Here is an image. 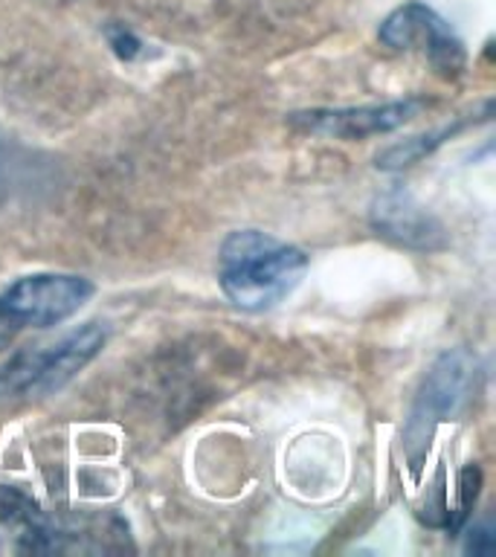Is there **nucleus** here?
<instances>
[{"instance_id": "obj_1", "label": "nucleus", "mask_w": 496, "mask_h": 557, "mask_svg": "<svg viewBox=\"0 0 496 557\" xmlns=\"http://www.w3.org/2000/svg\"><path fill=\"white\" fill-rule=\"evenodd\" d=\"M308 273V256L261 230L230 233L218 252V285L235 308L268 311L294 294Z\"/></svg>"}, {"instance_id": "obj_5", "label": "nucleus", "mask_w": 496, "mask_h": 557, "mask_svg": "<svg viewBox=\"0 0 496 557\" xmlns=\"http://www.w3.org/2000/svg\"><path fill=\"white\" fill-rule=\"evenodd\" d=\"M381 41L392 50H421L444 73H459L464 67V47L452 35L444 17L424 3H407L395 9L381 26Z\"/></svg>"}, {"instance_id": "obj_4", "label": "nucleus", "mask_w": 496, "mask_h": 557, "mask_svg": "<svg viewBox=\"0 0 496 557\" xmlns=\"http://www.w3.org/2000/svg\"><path fill=\"white\" fill-rule=\"evenodd\" d=\"M476 357L468 351H444L433 363V369L426 372L424 383L416 395L412 412H409L407 430H404V442H407V453L412 459V468H421V453L430 447L435 426L456 418L461 409L468 407L470 395L476 389Z\"/></svg>"}, {"instance_id": "obj_6", "label": "nucleus", "mask_w": 496, "mask_h": 557, "mask_svg": "<svg viewBox=\"0 0 496 557\" xmlns=\"http://www.w3.org/2000/svg\"><path fill=\"white\" fill-rule=\"evenodd\" d=\"M418 99L386 104H363V108H325V111H299L290 113L287 120L294 128L322 134L334 139H363L374 134L400 128L418 113Z\"/></svg>"}, {"instance_id": "obj_10", "label": "nucleus", "mask_w": 496, "mask_h": 557, "mask_svg": "<svg viewBox=\"0 0 496 557\" xmlns=\"http://www.w3.org/2000/svg\"><path fill=\"white\" fill-rule=\"evenodd\" d=\"M108 41H111L113 52L125 61L137 59L139 52H142V41H139L134 33H128L125 26H111V29H108Z\"/></svg>"}, {"instance_id": "obj_7", "label": "nucleus", "mask_w": 496, "mask_h": 557, "mask_svg": "<svg viewBox=\"0 0 496 557\" xmlns=\"http://www.w3.org/2000/svg\"><path fill=\"white\" fill-rule=\"evenodd\" d=\"M374 230L412 250H438L447 244L444 224L407 189H389L372 203Z\"/></svg>"}, {"instance_id": "obj_8", "label": "nucleus", "mask_w": 496, "mask_h": 557, "mask_svg": "<svg viewBox=\"0 0 496 557\" xmlns=\"http://www.w3.org/2000/svg\"><path fill=\"white\" fill-rule=\"evenodd\" d=\"M452 131L456 128H442L433 131V134H421V137L404 139L398 146H389L383 154H377V169H404V165H412L416 160H421V157L442 146L444 137H450Z\"/></svg>"}, {"instance_id": "obj_9", "label": "nucleus", "mask_w": 496, "mask_h": 557, "mask_svg": "<svg viewBox=\"0 0 496 557\" xmlns=\"http://www.w3.org/2000/svg\"><path fill=\"white\" fill-rule=\"evenodd\" d=\"M496 548V537H494V525L491 522H479L473 525L464 540V552L468 555H476V557H491Z\"/></svg>"}, {"instance_id": "obj_3", "label": "nucleus", "mask_w": 496, "mask_h": 557, "mask_svg": "<svg viewBox=\"0 0 496 557\" xmlns=\"http://www.w3.org/2000/svg\"><path fill=\"white\" fill-rule=\"evenodd\" d=\"M94 296V285L70 273H35L0 294V348L26 329H50L70 320Z\"/></svg>"}, {"instance_id": "obj_2", "label": "nucleus", "mask_w": 496, "mask_h": 557, "mask_svg": "<svg viewBox=\"0 0 496 557\" xmlns=\"http://www.w3.org/2000/svg\"><path fill=\"white\" fill-rule=\"evenodd\" d=\"M104 339L108 331L99 322H87L50 346L24 348L12 355L0 366V407L59 392L102 351Z\"/></svg>"}]
</instances>
